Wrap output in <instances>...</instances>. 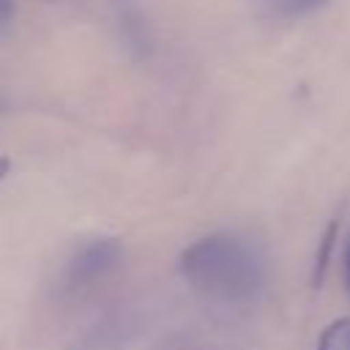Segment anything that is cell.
I'll return each mask as SVG.
<instances>
[{"label":"cell","instance_id":"277c9868","mask_svg":"<svg viewBox=\"0 0 350 350\" xmlns=\"http://www.w3.org/2000/svg\"><path fill=\"white\" fill-rule=\"evenodd\" d=\"M325 3L328 0H262V8L268 16H276V19H298Z\"/></svg>","mask_w":350,"mask_h":350},{"label":"cell","instance_id":"6da1fadb","mask_svg":"<svg viewBox=\"0 0 350 350\" xmlns=\"http://www.w3.org/2000/svg\"><path fill=\"white\" fill-rule=\"evenodd\" d=\"M180 273L197 290L221 301H246L265 279L260 254L230 232H216L186 246L180 254Z\"/></svg>","mask_w":350,"mask_h":350},{"label":"cell","instance_id":"52a82bcc","mask_svg":"<svg viewBox=\"0 0 350 350\" xmlns=\"http://www.w3.org/2000/svg\"><path fill=\"white\" fill-rule=\"evenodd\" d=\"M345 282H347V290H350V238L345 243Z\"/></svg>","mask_w":350,"mask_h":350},{"label":"cell","instance_id":"8992f818","mask_svg":"<svg viewBox=\"0 0 350 350\" xmlns=\"http://www.w3.org/2000/svg\"><path fill=\"white\" fill-rule=\"evenodd\" d=\"M14 19V0H0V30Z\"/></svg>","mask_w":350,"mask_h":350},{"label":"cell","instance_id":"3957f363","mask_svg":"<svg viewBox=\"0 0 350 350\" xmlns=\"http://www.w3.org/2000/svg\"><path fill=\"white\" fill-rule=\"evenodd\" d=\"M115 16H118V27L123 30V38L131 49H139V52H150V33H148V25L142 22L139 11L131 5V3H120L115 8Z\"/></svg>","mask_w":350,"mask_h":350},{"label":"cell","instance_id":"ba28073f","mask_svg":"<svg viewBox=\"0 0 350 350\" xmlns=\"http://www.w3.org/2000/svg\"><path fill=\"white\" fill-rule=\"evenodd\" d=\"M8 170H11V159L8 156H0V180L8 175Z\"/></svg>","mask_w":350,"mask_h":350},{"label":"cell","instance_id":"5b68a950","mask_svg":"<svg viewBox=\"0 0 350 350\" xmlns=\"http://www.w3.org/2000/svg\"><path fill=\"white\" fill-rule=\"evenodd\" d=\"M317 350H350V320H336L331 323L317 342Z\"/></svg>","mask_w":350,"mask_h":350},{"label":"cell","instance_id":"7a4b0ae2","mask_svg":"<svg viewBox=\"0 0 350 350\" xmlns=\"http://www.w3.org/2000/svg\"><path fill=\"white\" fill-rule=\"evenodd\" d=\"M120 257V243L115 238H98L85 246H79L66 268V279L71 287H82L96 282L98 276L109 273Z\"/></svg>","mask_w":350,"mask_h":350}]
</instances>
